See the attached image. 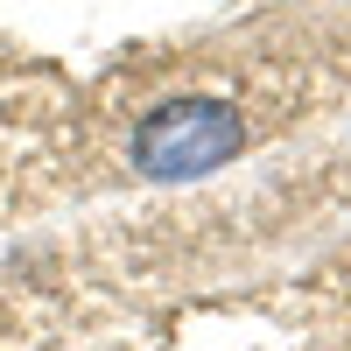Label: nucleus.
Wrapping results in <instances>:
<instances>
[{
	"label": "nucleus",
	"instance_id": "f257e3e1",
	"mask_svg": "<svg viewBox=\"0 0 351 351\" xmlns=\"http://www.w3.org/2000/svg\"><path fill=\"white\" fill-rule=\"evenodd\" d=\"M246 148V120L225 99H169L134 134V169L148 183H197Z\"/></svg>",
	"mask_w": 351,
	"mask_h": 351
}]
</instances>
